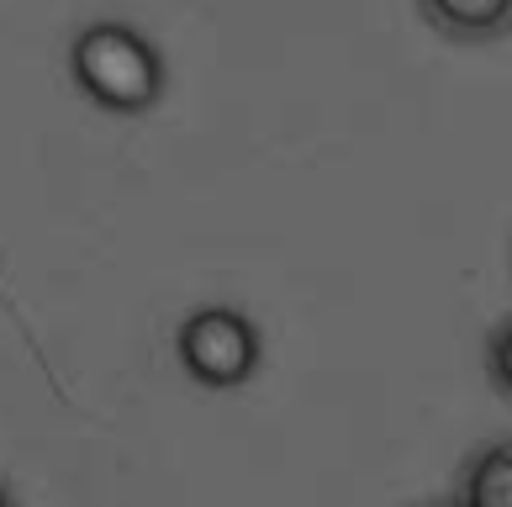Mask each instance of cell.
<instances>
[{
    "mask_svg": "<svg viewBox=\"0 0 512 507\" xmlns=\"http://www.w3.org/2000/svg\"><path fill=\"white\" fill-rule=\"evenodd\" d=\"M69 69H74V85H80L90 101L106 106V111H122V117L148 111L164 90L159 48L122 22H90L85 32H74Z\"/></svg>",
    "mask_w": 512,
    "mask_h": 507,
    "instance_id": "cell-1",
    "label": "cell"
},
{
    "mask_svg": "<svg viewBox=\"0 0 512 507\" xmlns=\"http://www.w3.org/2000/svg\"><path fill=\"white\" fill-rule=\"evenodd\" d=\"M180 365L201 386H243L259 370V328L233 307H201L180 323Z\"/></svg>",
    "mask_w": 512,
    "mask_h": 507,
    "instance_id": "cell-2",
    "label": "cell"
},
{
    "mask_svg": "<svg viewBox=\"0 0 512 507\" xmlns=\"http://www.w3.org/2000/svg\"><path fill=\"white\" fill-rule=\"evenodd\" d=\"M417 11L449 43H486L512 22V0H417Z\"/></svg>",
    "mask_w": 512,
    "mask_h": 507,
    "instance_id": "cell-3",
    "label": "cell"
},
{
    "mask_svg": "<svg viewBox=\"0 0 512 507\" xmlns=\"http://www.w3.org/2000/svg\"><path fill=\"white\" fill-rule=\"evenodd\" d=\"M460 507H512V444L497 439L486 444L465 471Z\"/></svg>",
    "mask_w": 512,
    "mask_h": 507,
    "instance_id": "cell-4",
    "label": "cell"
},
{
    "mask_svg": "<svg viewBox=\"0 0 512 507\" xmlns=\"http://www.w3.org/2000/svg\"><path fill=\"white\" fill-rule=\"evenodd\" d=\"M0 507H6V486H0Z\"/></svg>",
    "mask_w": 512,
    "mask_h": 507,
    "instance_id": "cell-5",
    "label": "cell"
}]
</instances>
